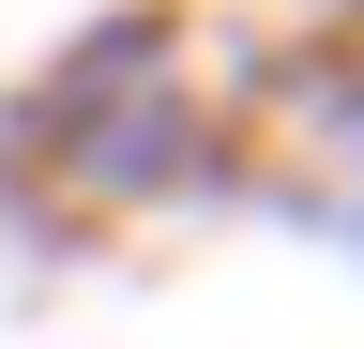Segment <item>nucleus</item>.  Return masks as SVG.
Wrapping results in <instances>:
<instances>
[{"instance_id":"obj_1","label":"nucleus","mask_w":364,"mask_h":349,"mask_svg":"<svg viewBox=\"0 0 364 349\" xmlns=\"http://www.w3.org/2000/svg\"><path fill=\"white\" fill-rule=\"evenodd\" d=\"M0 167L46 183L61 213H152V198H198L228 183V92L198 76L167 0H122L91 16L61 61L31 76V107L0 122Z\"/></svg>"},{"instance_id":"obj_2","label":"nucleus","mask_w":364,"mask_h":349,"mask_svg":"<svg viewBox=\"0 0 364 349\" xmlns=\"http://www.w3.org/2000/svg\"><path fill=\"white\" fill-rule=\"evenodd\" d=\"M318 31H364V0H318Z\"/></svg>"}]
</instances>
